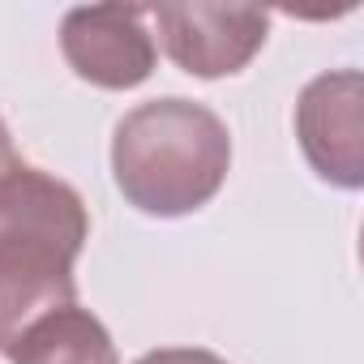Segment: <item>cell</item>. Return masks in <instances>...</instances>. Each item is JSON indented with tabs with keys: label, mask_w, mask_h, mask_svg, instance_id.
Returning <instances> with one entry per match:
<instances>
[{
	"label": "cell",
	"mask_w": 364,
	"mask_h": 364,
	"mask_svg": "<svg viewBox=\"0 0 364 364\" xmlns=\"http://www.w3.org/2000/svg\"><path fill=\"white\" fill-rule=\"evenodd\" d=\"M9 360L14 364H120V351L107 326L90 309L65 304L26 330L9 351Z\"/></svg>",
	"instance_id": "cell-6"
},
{
	"label": "cell",
	"mask_w": 364,
	"mask_h": 364,
	"mask_svg": "<svg viewBox=\"0 0 364 364\" xmlns=\"http://www.w3.org/2000/svg\"><path fill=\"white\" fill-rule=\"evenodd\" d=\"M90 215L73 185L26 163L0 116V355L48 313L77 304L73 262Z\"/></svg>",
	"instance_id": "cell-1"
},
{
	"label": "cell",
	"mask_w": 364,
	"mask_h": 364,
	"mask_svg": "<svg viewBox=\"0 0 364 364\" xmlns=\"http://www.w3.org/2000/svg\"><path fill=\"white\" fill-rule=\"evenodd\" d=\"M296 137L309 167L334 189L364 185V77L360 69H330L300 90Z\"/></svg>",
	"instance_id": "cell-5"
},
{
	"label": "cell",
	"mask_w": 364,
	"mask_h": 364,
	"mask_svg": "<svg viewBox=\"0 0 364 364\" xmlns=\"http://www.w3.org/2000/svg\"><path fill=\"white\" fill-rule=\"evenodd\" d=\"M232 171L228 124L193 99H150L124 112L112 133V176L124 202L150 219L193 215Z\"/></svg>",
	"instance_id": "cell-2"
},
{
	"label": "cell",
	"mask_w": 364,
	"mask_h": 364,
	"mask_svg": "<svg viewBox=\"0 0 364 364\" xmlns=\"http://www.w3.org/2000/svg\"><path fill=\"white\" fill-rule=\"evenodd\" d=\"M133 364H228V360L206 347H159V351L137 355Z\"/></svg>",
	"instance_id": "cell-7"
},
{
	"label": "cell",
	"mask_w": 364,
	"mask_h": 364,
	"mask_svg": "<svg viewBox=\"0 0 364 364\" xmlns=\"http://www.w3.org/2000/svg\"><path fill=\"white\" fill-rule=\"evenodd\" d=\"M146 5H77L60 22L65 65L99 90H133L154 73L159 48Z\"/></svg>",
	"instance_id": "cell-4"
},
{
	"label": "cell",
	"mask_w": 364,
	"mask_h": 364,
	"mask_svg": "<svg viewBox=\"0 0 364 364\" xmlns=\"http://www.w3.org/2000/svg\"><path fill=\"white\" fill-rule=\"evenodd\" d=\"M163 52L189 77L215 82L240 73L270 35V14L257 5H150Z\"/></svg>",
	"instance_id": "cell-3"
}]
</instances>
